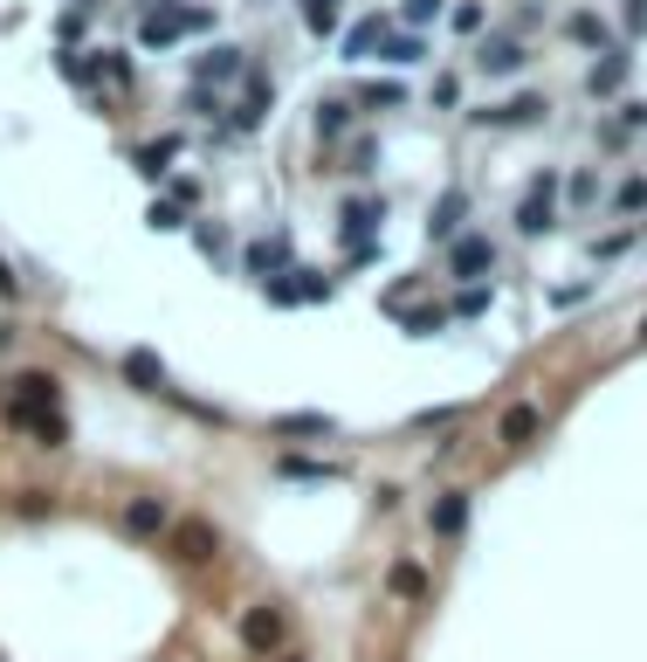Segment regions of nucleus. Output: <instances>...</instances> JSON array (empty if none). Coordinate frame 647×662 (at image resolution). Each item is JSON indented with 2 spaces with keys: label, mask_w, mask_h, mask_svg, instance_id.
<instances>
[{
  "label": "nucleus",
  "mask_w": 647,
  "mask_h": 662,
  "mask_svg": "<svg viewBox=\"0 0 647 662\" xmlns=\"http://www.w3.org/2000/svg\"><path fill=\"white\" fill-rule=\"evenodd\" d=\"M200 29H214V14L193 8V0H159V8L138 14V42L145 48H172L179 35H200Z\"/></svg>",
  "instance_id": "1"
},
{
  "label": "nucleus",
  "mask_w": 647,
  "mask_h": 662,
  "mask_svg": "<svg viewBox=\"0 0 647 662\" xmlns=\"http://www.w3.org/2000/svg\"><path fill=\"white\" fill-rule=\"evenodd\" d=\"M42 415H63V379L56 373H14V394H8V421L29 428Z\"/></svg>",
  "instance_id": "2"
},
{
  "label": "nucleus",
  "mask_w": 647,
  "mask_h": 662,
  "mask_svg": "<svg viewBox=\"0 0 647 662\" xmlns=\"http://www.w3.org/2000/svg\"><path fill=\"white\" fill-rule=\"evenodd\" d=\"M282 642H290V621H282V607H248L242 615V649L255 655V662H276L282 655Z\"/></svg>",
  "instance_id": "3"
},
{
  "label": "nucleus",
  "mask_w": 647,
  "mask_h": 662,
  "mask_svg": "<svg viewBox=\"0 0 647 662\" xmlns=\"http://www.w3.org/2000/svg\"><path fill=\"white\" fill-rule=\"evenodd\" d=\"M551 228H558V173L545 166L531 180V194L516 200V235H551Z\"/></svg>",
  "instance_id": "4"
},
{
  "label": "nucleus",
  "mask_w": 647,
  "mask_h": 662,
  "mask_svg": "<svg viewBox=\"0 0 647 662\" xmlns=\"http://www.w3.org/2000/svg\"><path fill=\"white\" fill-rule=\"evenodd\" d=\"M166 545H172V559H179V566H207V559L221 552V531L207 525V518H172Z\"/></svg>",
  "instance_id": "5"
},
{
  "label": "nucleus",
  "mask_w": 647,
  "mask_h": 662,
  "mask_svg": "<svg viewBox=\"0 0 647 662\" xmlns=\"http://www.w3.org/2000/svg\"><path fill=\"white\" fill-rule=\"evenodd\" d=\"M448 276H455V284H482V276H497V242H489V235H455L448 242Z\"/></svg>",
  "instance_id": "6"
},
{
  "label": "nucleus",
  "mask_w": 647,
  "mask_h": 662,
  "mask_svg": "<svg viewBox=\"0 0 647 662\" xmlns=\"http://www.w3.org/2000/svg\"><path fill=\"white\" fill-rule=\"evenodd\" d=\"M242 269L255 276V284H276V276H290V235H282V228H276V235H263V242H248V256H242Z\"/></svg>",
  "instance_id": "7"
},
{
  "label": "nucleus",
  "mask_w": 647,
  "mask_h": 662,
  "mask_svg": "<svg viewBox=\"0 0 647 662\" xmlns=\"http://www.w3.org/2000/svg\"><path fill=\"white\" fill-rule=\"evenodd\" d=\"M235 76H248V56H242V48L214 42L207 56H193V84H200V90H221V84H235Z\"/></svg>",
  "instance_id": "8"
},
{
  "label": "nucleus",
  "mask_w": 647,
  "mask_h": 662,
  "mask_svg": "<svg viewBox=\"0 0 647 662\" xmlns=\"http://www.w3.org/2000/svg\"><path fill=\"white\" fill-rule=\"evenodd\" d=\"M524 63H531V48L516 42V35H482V42H476V69H482V76H516Z\"/></svg>",
  "instance_id": "9"
},
{
  "label": "nucleus",
  "mask_w": 647,
  "mask_h": 662,
  "mask_svg": "<svg viewBox=\"0 0 647 662\" xmlns=\"http://www.w3.org/2000/svg\"><path fill=\"white\" fill-rule=\"evenodd\" d=\"M124 531H132V539H166L172 504L166 497H124Z\"/></svg>",
  "instance_id": "10"
},
{
  "label": "nucleus",
  "mask_w": 647,
  "mask_h": 662,
  "mask_svg": "<svg viewBox=\"0 0 647 662\" xmlns=\"http://www.w3.org/2000/svg\"><path fill=\"white\" fill-rule=\"evenodd\" d=\"M537 428H545V407H537V400H510L503 421H497V442H503V449H531Z\"/></svg>",
  "instance_id": "11"
},
{
  "label": "nucleus",
  "mask_w": 647,
  "mask_h": 662,
  "mask_svg": "<svg viewBox=\"0 0 647 662\" xmlns=\"http://www.w3.org/2000/svg\"><path fill=\"white\" fill-rule=\"evenodd\" d=\"M427 525H434V539H461V531H469V490H442Z\"/></svg>",
  "instance_id": "12"
},
{
  "label": "nucleus",
  "mask_w": 647,
  "mask_h": 662,
  "mask_svg": "<svg viewBox=\"0 0 647 662\" xmlns=\"http://www.w3.org/2000/svg\"><path fill=\"white\" fill-rule=\"evenodd\" d=\"M461 221H469V194L448 187L442 200H434V214H427V235H434V242H455V235H461Z\"/></svg>",
  "instance_id": "13"
},
{
  "label": "nucleus",
  "mask_w": 647,
  "mask_h": 662,
  "mask_svg": "<svg viewBox=\"0 0 647 662\" xmlns=\"http://www.w3.org/2000/svg\"><path fill=\"white\" fill-rule=\"evenodd\" d=\"M386 35H393V14H366V21H358V29L345 35V63H372Z\"/></svg>",
  "instance_id": "14"
},
{
  "label": "nucleus",
  "mask_w": 647,
  "mask_h": 662,
  "mask_svg": "<svg viewBox=\"0 0 647 662\" xmlns=\"http://www.w3.org/2000/svg\"><path fill=\"white\" fill-rule=\"evenodd\" d=\"M627 76H634V56H627V48H606V63L585 69V97H613Z\"/></svg>",
  "instance_id": "15"
},
{
  "label": "nucleus",
  "mask_w": 647,
  "mask_h": 662,
  "mask_svg": "<svg viewBox=\"0 0 647 662\" xmlns=\"http://www.w3.org/2000/svg\"><path fill=\"white\" fill-rule=\"evenodd\" d=\"M379 228H386V200H345V235H352V249H372Z\"/></svg>",
  "instance_id": "16"
},
{
  "label": "nucleus",
  "mask_w": 647,
  "mask_h": 662,
  "mask_svg": "<svg viewBox=\"0 0 647 662\" xmlns=\"http://www.w3.org/2000/svg\"><path fill=\"white\" fill-rule=\"evenodd\" d=\"M124 379H132L138 394H172V387H166V366H159V352H145V345H132V352H124Z\"/></svg>",
  "instance_id": "17"
},
{
  "label": "nucleus",
  "mask_w": 647,
  "mask_h": 662,
  "mask_svg": "<svg viewBox=\"0 0 647 662\" xmlns=\"http://www.w3.org/2000/svg\"><path fill=\"white\" fill-rule=\"evenodd\" d=\"M269 104H276V90L263 84V76H248V97L235 104V118H227V132H255V124L269 118Z\"/></svg>",
  "instance_id": "18"
},
{
  "label": "nucleus",
  "mask_w": 647,
  "mask_h": 662,
  "mask_svg": "<svg viewBox=\"0 0 647 662\" xmlns=\"http://www.w3.org/2000/svg\"><path fill=\"white\" fill-rule=\"evenodd\" d=\"M551 104L545 97H510V104H489V111H469L476 124H531V118H545Z\"/></svg>",
  "instance_id": "19"
},
{
  "label": "nucleus",
  "mask_w": 647,
  "mask_h": 662,
  "mask_svg": "<svg viewBox=\"0 0 647 662\" xmlns=\"http://www.w3.org/2000/svg\"><path fill=\"white\" fill-rule=\"evenodd\" d=\"M172 159H179V139H152L132 152V166L145 173V180H172Z\"/></svg>",
  "instance_id": "20"
},
{
  "label": "nucleus",
  "mask_w": 647,
  "mask_h": 662,
  "mask_svg": "<svg viewBox=\"0 0 647 662\" xmlns=\"http://www.w3.org/2000/svg\"><path fill=\"white\" fill-rule=\"evenodd\" d=\"M565 35L585 42V48H620V42H613V29H606V14H592V8H579L572 21H565Z\"/></svg>",
  "instance_id": "21"
},
{
  "label": "nucleus",
  "mask_w": 647,
  "mask_h": 662,
  "mask_svg": "<svg viewBox=\"0 0 647 662\" xmlns=\"http://www.w3.org/2000/svg\"><path fill=\"white\" fill-rule=\"evenodd\" d=\"M386 580H393V594H400V600H427V587H434L427 566H413V559H400V566L386 573Z\"/></svg>",
  "instance_id": "22"
},
{
  "label": "nucleus",
  "mask_w": 647,
  "mask_h": 662,
  "mask_svg": "<svg viewBox=\"0 0 647 662\" xmlns=\"http://www.w3.org/2000/svg\"><path fill=\"white\" fill-rule=\"evenodd\" d=\"M338 14H345V0H303V29L310 35H338Z\"/></svg>",
  "instance_id": "23"
},
{
  "label": "nucleus",
  "mask_w": 647,
  "mask_h": 662,
  "mask_svg": "<svg viewBox=\"0 0 647 662\" xmlns=\"http://www.w3.org/2000/svg\"><path fill=\"white\" fill-rule=\"evenodd\" d=\"M352 132V104H345V97H324V104H317V139H345Z\"/></svg>",
  "instance_id": "24"
},
{
  "label": "nucleus",
  "mask_w": 647,
  "mask_h": 662,
  "mask_svg": "<svg viewBox=\"0 0 647 662\" xmlns=\"http://www.w3.org/2000/svg\"><path fill=\"white\" fill-rule=\"evenodd\" d=\"M421 56H427L421 35H386V42H379V63H400V69H406V63H421Z\"/></svg>",
  "instance_id": "25"
},
{
  "label": "nucleus",
  "mask_w": 647,
  "mask_h": 662,
  "mask_svg": "<svg viewBox=\"0 0 647 662\" xmlns=\"http://www.w3.org/2000/svg\"><path fill=\"white\" fill-rule=\"evenodd\" d=\"M640 208H647V173H627L613 187V214H640Z\"/></svg>",
  "instance_id": "26"
},
{
  "label": "nucleus",
  "mask_w": 647,
  "mask_h": 662,
  "mask_svg": "<svg viewBox=\"0 0 647 662\" xmlns=\"http://www.w3.org/2000/svg\"><path fill=\"white\" fill-rule=\"evenodd\" d=\"M358 104H366V111H400L406 104V84H366V90H358Z\"/></svg>",
  "instance_id": "27"
},
{
  "label": "nucleus",
  "mask_w": 647,
  "mask_h": 662,
  "mask_svg": "<svg viewBox=\"0 0 647 662\" xmlns=\"http://www.w3.org/2000/svg\"><path fill=\"white\" fill-rule=\"evenodd\" d=\"M400 318H406V331H413V339H434V331H448V318H455V311L427 304V311H400Z\"/></svg>",
  "instance_id": "28"
},
{
  "label": "nucleus",
  "mask_w": 647,
  "mask_h": 662,
  "mask_svg": "<svg viewBox=\"0 0 647 662\" xmlns=\"http://www.w3.org/2000/svg\"><path fill=\"white\" fill-rule=\"evenodd\" d=\"M640 242V228H613V235L592 242V263H613V256H627V249Z\"/></svg>",
  "instance_id": "29"
},
{
  "label": "nucleus",
  "mask_w": 647,
  "mask_h": 662,
  "mask_svg": "<svg viewBox=\"0 0 647 662\" xmlns=\"http://www.w3.org/2000/svg\"><path fill=\"white\" fill-rule=\"evenodd\" d=\"M276 435H331V415H276Z\"/></svg>",
  "instance_id": "30"
},
{
  "label": "nucleus",
  "mask_w": 647,
  "mask_h": 662,
  "mask_svg": "<svg viewBox=\"0 0 647 662\" xmlns=\"http://www.w3.org/2000/svg\"><path fill=\"white\" fill-rule=\"evenodd\" d=\"M489 304H497V284H469V290L455 297V318H482Z\"/></svg>",
  "instance_id": "31"
},
{
  "label": "nucleus",
  "mask_w": 647,
  "mask_h": 662,
  "mask_svg": "<svg viewBox=\"0 0 647 662\" xmlns=\"http://www.w3.org/2000/svg\"><path fill=\"white\" fill-rule=\"evenodd\" d=\"M29 435H35L42 449H63V442H69V421H63V415H42V421H29Z\"/></svg>",
  "instance_id": "32"
},
{
  "label": "nucleus",
  "mask_w": 647,
  "mask_h": 662,
  "mask_svg": "<svg viewBox=\"0 0 647 662\" xmlns=\"http://www.w3.org/2000/svg\"><path fill=\"white\" fill-rule=\"evenodd\" d=\"M145 221H152V228H166V235H172V228H187V214H179V200H152V208H145Z\"/></svg>",
  "instance_id": "33"
},
{
  "label": "nucleus",
  "mask_w": 647,
  "mask_h": 662,
  "mask_svg": "<svg viewBox=\"0 0 647 662\" xmlns=\"http://www.w3.org/2000/svg\"><path fill=\"white\" fill-rule=\"evenodd\" d=\"M276 470H282V476H297V483H317V476H331L324 463H310V455H282Z\"/></svg>",
  "instance_id": "34"
},
{
  "label": "nucleus",
  "mask_w": 647,
  "mask_h": 662,
  "mask_svg": "<svg viewBox=\"0 0 647 662\" xmlns=\"http://www.w3.org/2000/svg\"><path fill=\"white\" fill-rule=\"evenodd\" d=\"M400 21H406V29H427V21H442V0H406Z\"/></svg>",
  "instance_id": "35"
},
{
  "label": "nucleus",
  "mask_w": 647,
  "mask_h": 662,
  "mask_svg": "<svg viewBox=\"0 0 647 662\" xmlns=\"http://www.w3.org/2000/svg\"><path fill=\"white\" fill-rule=\"evenodd\" d=\"M448 21H455V35H482V0H461Z\"/></svg>",
  "instance_id": "36"
},
{
  "label": "nucleus",
  "mask_w": 647,
  "mask_h": 662,
  "mask_svg": "<svg viewBox=\"0 0 647 662\" xmlns=\"http://www.w3.org/2000/svg\"><path fill=\"white\" fill-rule=\"evenodd\" d=\"M565 194H572V208H592V200H600V180H592V173H572V187H565Z\"/></svg>",
  "instance_id": "37"
},
{
  "label": "nucleus",
  "mask_w": 647,
  "mask_h": 662,
  "mask_svg": "<svg viewBox=\"0 0 647 662\" xmlns=\"http://www.w3.org/2000/svg\"><path fill=\"white\" fill-rule=\"evenodd\" d=\"M187 111H193V118H214V111H221V90H200V84H193V90H187Z\"/></svg>",
  "instance_id": "38"
},
{
  "label": "nucleus",
  "mask_w": 647,
  "mask_h": 662,
  "mask_svg": "<svg viewBox=\"0 0 647 662\" xmlns=\"http://www.w3.org/2000/svg\"><path fill=\"white\" fill-rule=\"evenodd\" d=\"M14 511H21V518H48V490H21Z\"/></svg>",
  "instance_id": "39"
},
{
  "label": "nucleus",
  "mask_w": 647,
  "mask_h": 662,
  "mask_svg": "<svg viewBox=\"0 0 647 662\" xmlns=\"http://www.w3.org/2000/svg\"><path fill=\"white\" fill-rule=\"evenodd\" d=\"M434 104H442V111L461 104V84H455V76H434Z\"/></svg>",
  "instance_id": "40"
},
{
  "label": "nucleus",
  "mask_w": 647,
  "mask_h": 662,
  "mask_svg": "<svg viewBox=\"0 0 647 662\" xmlns=\"http://www.w3.org/2000/svg\"><path fill=\"white\" fill-rule=\"evenodd\" d=\"M620 21H627V35H647V0H627V8H620Z\"/></svg>",
  "instance_id": "41"
},
{
  "label": "nucleus",
  "mask_w": 647,
  "mask_h": 662,
  "mask_svg": "<svg viewBox=\"0 0 647 662\" xmlns=\"http://www.w3.org/2000/svg\"><path fill=\"white\" fill-rule=\"evenodd\" d=\"M200 249H207V256H227V235H221V228H200V235H193Z\"/></svg>",
  "instance_id": "42"
},
{
  "label": "nucleus",
  "mask_w": 647,
  "mask_h": 662,
  "mask_svg": "<svg viewBox=\"0 0 647 662\" xmlns=\"http://www.w3.org/2000/svg\"><path fill=\"white\" fill-rule=\"evenodd\" d=\"M0 297H21V276L8 269V256H0Z\"/></svg>",
  "instance_id": "43"
},
{
  "label": "nucleus",
  "mask_w": 647,
  "mask_h": 662,
  "mask_svg": "<svg viewBox=\"0 0 647 662\" xmlns=\"http://www.w3.org/2000/svg\"><path fill=\"white\" fill-rule=\"evenodd\" d=\"M276 662H310V655H303V649H282V655H276Z\"/></svg>",
  "instance_id": "44"
},
{
  "label": "nucleus",
  "mask_w": 647,
  "mask_h": 662,
  "mask_svg": "<svg viewBox=\"0 0 647 662\" xmlns=\"http://www.w3.org/2000/svg\"><path fill=\"white\" fill-rule=\"evenodd\" d=\"M640 242H647V214H640Z\"/></svg>",
  "instance_id": "45"
},
{
  "label": "nucleus",
  "mask_w": 647,
  "mask_h": 662,
  "mask_svg": "<svg viewBox=\"0 0 647 662\" xmlns=\"http://www.w3.org/2000/svg\"><path fill=\"white\" fill-rule=\"evenodd\" d=\"M640 339H647V318H640Z\"/></svg>",
  "instance_id": "46"
}]
</instances>
